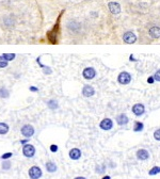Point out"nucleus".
Returning <instances> with one entry per match:
<instances>
[{
    "label": "nucleus",
    "mask_w": 160,
    "mask_h": 179,
    "mask_svg": "<svg viewBox=\"0 0 160 179\" xmlns=\"http://www.w3.org/2000/svg\"><path fill=\"white\" fill-rule=\"evenodd\" d=\"M105 170H106V165H104V164H99L95 168V172L97 174H103L105 173Z\"/></svg>",
    "instance_id": "obj_23"
},
{
    "label": "nucleus",
    "mask_w": 160,
    "mask_h": 179,
    "mask_svg": "<svg viewBox=\"0 0 160 179\" xmlns=\"http://www.w3.org/2000/svg\"><path fill=\"white\" fill-rule=\"evenodd\" d=\"M143 128H144V125H143V123L136 122L135 125H133V131L140 132V131H142V130H143Z\"/></svg>",
    "instance_id": "obj_18"
},
{
    "label": "nucleus",
    "mask_w": 160,
    "mask_h": 179,
    "mask_svg": "<svg viewBox=\"0 0 160 179\" xmlns=\"http://www.w3.org/2000/svg\"><path fill=\"white\" fill-rule=\"evenodd\" d=\"M159 173H160V166H154V168L149 171V174L151 176L157 175V174H159Z\"/></svg>",
    "instance_id": "obj_21"
},
{
    "label": "nucleus",
    "mask_w": 160,
    "mask_h": 179,
    "mask_svg": "<svg viewBox=\"0 0 160 179\" xmlns=\"http://www.w3.org/2000/svg\"><path fill=\"white\" fill-rule=\"evenodd\" d=\"M2 57H3L4 59L7 60V61H9V62H10V61H12V60L15 59L16 55H14V54H3V55H2Z\"/></svg>",
    "instance_id": "obj_24"
},
{
    "label": "nucleus",
    "mask_w": 160,
    "mask_h": 179,
    "mask_svg": "<svg viewBox=\"0 0 160 179\" xmlns=\"http://www.w3.org/2000/svg\"><path fill=\"white\" fill-rule=\"evenodd\" d=\"M10 130V127L7 123H0V134L3 135V134H7Z\"/></svg>",
    "instance_id": "obj_16"
},
{
    "label": "nucleus",
    "mask_w": 160,
    "mask_h": 179,
    "mask_svg": "<svg viewBox=\"0 0 160 179\" xmlns=\"http://www.w3.org/2000/svg\"><path fill=\"white\" fill-rule=\"evenodd\" d=\"M145 112V107L142 103H136L132 107V113L136 116H141L142 114H144Z\"/></svg>",
    "instance_id": "obj_8"
},
{
    "label": "nucleus",
    "mask_w": 160,
    "mask_h": 179,
    "mask_svg": "<svg viewBox=\"0 0 160 179\" xmlns=\"http://www.w3.org/2000/svg\"><path fill=\"white\" fill-rule=\"evenodd\" d=\"M45 168H46V170H47L48 173H55V172L58 170L56 163H53L52 161H48L47 163L45 164Z\"/></svg>",
    "instance_id": "obj_15"
},
{
    "label": "nucleus",
    "mask_w": 160,
    "mask_h": 179,
    "mask_svg": "<svg viewBox=\"0 0 160 179\" xmlns=\"http://www.w3.org/2000/svg\"><path fill=\"white\" fill-rule=\"evenodd\" d=\"M69 158L72 160H79L81 158V151L79 148H73L69 151Z\"/></svg>",
    "instance_id": "obj_12"
},
{
    "label": "nucleus",
    "mask_w": 160,
    "mask_h": 179,
    "mask_svg": "<svg viewBox=\"0 0 160 179\" xmlns=\"http://www.w3.org/2000/svg\"><path fill=\"white\" fill-rule=\"evenodd\" d=\"M47 106L49 107L50 109H52V110H55V109L58 108V103L56 100H49L47 103Z\"/></svg>",
    "instance_id": "obj_25"
},
{
    "label": "nucleus",
    "mask_w": 160,
    "mask_h": 179,
    "mask_svg": "<svg viewBox=\"0 0 160 179\" xmlns=\"http://www.w3.org/2000/svg\"><path fill=\"white\" fill-rule=\"evenodd\" d=\"M99 127H100L103 130H106V131L111 130L113 127L112 120H110V118H104V120L100 122V124H99Z\"/></svg>",
    "instance_id": "obj_7"
},
{
    "label": "nucleus",
    "mask_w": 160,
    "mask_h": 179,
    "mask_svg": "<svg viewBox=\"0 0 160 179\" xmlns=\"http://www.w3.org/2000/svg\"><path fill=\"white\" fill-rule=\"evenodd\" d=\"M11 166H12V163L10 161L4 160L3 162H2L1 168H2V170H3V171H9L10 168H11Z\"/></svg>",
    "instance_id": "obj_20"
},
{
    "label": "nucleus",
    "mask_w": 160,
    "mask_h": 179,
    "mask_svg": "<svg viewBox=\"0 0 160 179\" xmlns=\"http://www.w3.org/2000/svg\"><path fill=\"white\" fill-rule=\"evenodd\" d=\"M58 149H59L58 145H56V144L50 145V151H51V152H57V151H58Z\"/></svg>",
    "instance_id": "obj_28"
},
{
    "label": "nucleus",
    "mask_w": 160,
    "mask_h": 179,
    "mask_svg": "<svg viewBox=\"0 0 160 179\" xmlns=\"http://www.w3.org/2000/svg\"><path fill=\"white\" fill-rule=\"evenodd\" d=\"M67 28L71 31H78L80 28V25L77 21H69V25H67Z\"/></svg>",
    "instance_id": "obj_17"
},
{
    "label": "nucleus",
    "mask_w": 160,
    "mask_h": 179,
    "mask_svg": "<svg viewBox=\"0 0 160 179\" xmlns=\"http://www.w3.org/2000/svg\"><path fill=\"white\" fill-rule=\"evenodd\" d=\"M108 8L110 10L111 13L114 14V15H118V14H120V12H121V6L118 3V2H114V1L109 2Z\"/></svg>",
    "instance_id": "obj_9"
},
{
    "label": "nucleus",
    "mask_w": 160,
    "mask_h": 179,
    "mask_svg": "<svg viewBox=\"0 0 160 179\" xmlns=\"http://www.w3.org/2000/svg\"><path fill=\"white\" fill-rule=\"evenodd\" d=\"M149 33L153 38H160V28L159 27H152L149 29Z\"/></svg>",
    "instance_id": "obj_14"
},
{
    "label": "nucleus",
    "mask_w": 160,
    "mask_h": 179,
    "mask_svg": "<svg viewBox=\"0 0 160 179\" xmlns=\"http://www.w3.org/2000/svg\"><path fill=\"white\" fill-rule=\"evenodd\" d=\"M128 122H129V118L126 114H120L116 116V123L118 125L120 126H124V125H127Z\"/></svg>",
    "instance_id": "obj_13"
},
{
    "label": "nucleus",
    "mask_w": 160,
    "mask_h": 179,
    "mask_svg": "<svg viewBox=\"0 0 160 179\" xmlns=\"http://www.w3.org/2000/svg\"><path fill=\"white\" fill-rule=\"evenodd\" d=\"M9 65V61H7L2 55H0V68H6Z\"/></svg>",
    "instance_id": "obj_22"
},
{
    "label": "nucleus",
    "mask_w": 160,
    "mask_h": 179,
    "mask_svg": "<svg viewBox=\"0 0 160 179\" xmlns=\"http://www.w3.org/2000/svg\"><path fill=\"white\" fill-rule=\"evenodd\" d=\"M23 155L26 158H33L35 155V147L29 143L25 144L23 146Z\"/></svg>",
    "instance_id": "obj_1"
},
{
    "label": "nucleus",
    "mask_w": 160,
    "mask_h": 179,
    "mask_svg": "<svg viewBox=\"0 0 160 179\" xmlns=\"http://www.w3.org/2000/svg\"><path fill=\"white\" fill-rule=\"evenodd\" d=\"M103 179H111L110 176H105V177H103Z\"/></svg>",
    "instance_id": "obj_34"
},
{
    "label": "nucleus",
    "mask_w": 160,
    "mask_h": 179,
    "mask_svg": "<svg viewBox=\"0 0 160 179\" xmlns=\"http://www.w3.org/2000/svg\"><path fill=\"white\" fill-rule=\"evenodd\" d=\"M82 76H83V78L87 79V80H92V79L95 78L96 71L93 67H87V68H84L83 72H82Z\"/></svg>",
    "instance_id": "obj_4"
},
{
    "label": "nucleus",
    "mask_w": 160,
    "mask_h": 179,
    "mask_svg": "<svg viewBox=\"0 0 160 179\" xmlns=\"http://www.w3.org/2000/svg\"><path fill=\"white\" fill-rule=\"evenodd\" d=\"M43 175V172L41 170V168L38 166H31L30 170H29V177L31 179H40Z\"/></svg>",
    "instance_id": "obj_3"
},
{
    "label": "nucleus",
    "mask_w": 160,
    "mask_h": 179,
    "mask_svg": "<svg viewBox=\"0 0 160 179\" xmlns=\"http://www.w3.org/2000/svg\"><path fill=\"white\" fill-rule=\"evenodd\" d=\"M30 90H31V91H32V92H36V91H38V89H36L35 86H31Z\"/></svg>",
    "instance_id": "obj_32"
},
{
    "label": "nucleus",
    "mask_w": 160,
    "mask_h": 179,
    "mask_svg": "<svg viewBox=\"0 0 160 179\" xmlns=\"http://www.w3.org/2000/svg\"><path fill=\"white\" fill-rule=\"evenodd\" d=\"M20 132H21V134H23L24 137L27 138V139H29V138H31L33 134H34L35 130H34V127H33L32 125L27 124V125H24L23 127H21Z\"/></svg>",
    "instance_id": "obj_2"
},
{
    "label": "nucleus",
    "mask_w": 160,
    "mask_h": 179,
    "mask_svg": "<svg viewBox=\"0 0 160 179\" xmlns=\"http://www.w3.org/2000/svg\"><path fill=\"white\" fill-rule=\"evenodd\" d=\"M154 79L156 81H160V69H158L156 72H155V75H154Z\"/></svg>",
    "instance_id": "obj_29"
},
{
    "label": "nucleus",
    "mask_w": 160,
    "mask_h": 179,
    "mask_svg": "<svg viewBox=\"0 0 160 179\" xmlns=\"http://www.w3.org/2000/svg\"><path fill=\"white\" fill-rule=\"evenodd\" d=\"M154 77H149V80H147V82H149V83H153V82H154Z\"/></svg>",
    "instance_id": "obj_30"
},
{
    "label": "nucleus",
    "mask_w": 160,
    "mask_h": 179,
    "mask_svg": "<svg viewBox=\"0 0 160 179\" xmlns=\"http://www.w3.org/2000/svg\"><path fill=\"white\" fill-rule=\"evenodd\" d=\"M28 143V139L27 140H20V144H23V145H25Z\"/></svg>",
    "instance_id": "obj_31"
},
{
    "label": "nucleus",
    "mask_w": 160,
    "mask_h": 179,
    "mask_svg": "<svg viewBox=\"0 0 160 179\" xmlns=\"http://www.w3.org/2000/svg\"><path fill=\"white\" fill-rule=\"evenodd\" d=\"M118 80L121 84H128L130 81H131V76H130L129 72H123L118 75Z\"/></svg>",
    "instance_id": "obj_5"
},
{
    "label": "nucleus",
    "mask_w": 160,
    "mask_h": 179,
    "mask_svg": "<svg viewBox=\"0 0 160 179\" xmlns=\"http://www.w3.org/2000/svg\"><path fill=\"white\" fill-rule=\"evenodd\" d=\"M123 41L125 43H127V44H133L137 41V36L131 31H128V32L124 33V35H123Z\"/></svg>",
    "instance_id": "obj_6"
},
{
    "label": "nucleus",
    "mask_w": 160,
    "mask_h": 179,
    "mask_svg": "<svg viewBox=\"0 0 160 179\" xmlns=\"http://www.w3.org/2000/svg\"><path fill=\"white\" fill-rule=\"evenodd\" d=\"M82 94L84 97H91L95 94V90L91 85H84V88L82 89Z\"/></svg>",
    "instance_id": "obj_11"
},
{
    "label": "nucleus",
    "mask_w": 160,
    "mask_h": 179,
    "mask_svg": "<svg viewBox=\"0 0 160 179\" xmlns=\"http://www.w3.org/2000/svg\"><path fill=\"white\" fill-rule=\"evenodd\" d=\"M10 96V92L4 86L0 88V97L1 98H8Z\"/></svg>",
    "instance_id": "obj_19"
},
{
    "label": "nucleus",
    "mask_w": 160,
    "mask_h": 179,
    "mask_svg": "<svg viewBox=\"0 0 160 179\" xmlns=\"http://www.w3.org/2000/svg\"><path fill=\"white\" fill-rule=\"evenodd\" d=\"M12 156H13V154H12V152H6V154H3L1 156V159H2V160H7V159L11 158Z\"/></svg>",
    "instance_id": "obj_26"
},
{
    "label": "nucleus",
    "mask_w": 160,
    "mask_h": 179,
    "mask_svg": "<svg viewBox=\"0 0 160 179\" xmlns=\"http://www.w3.org/2000/svg\"><path fill=\"white\" fill-rule=\"evenodd\" d=\"M74 179H87V178H84V177H81V176H78V177H76V178H74Z\"/></svg>",
    "instance_id": "obj_33"
},
{
    "label": "nucleus",
    "mask_w": 160,
    "mask_h": 179,
    "mask_svg": "<svg viewBox=\"0 0 160 179\" xmlns=\"http://www.w3.org/2000/svg\"><path fill=\"white\" fill-rule=\"evenodd\" d=\"M137 158L138 160H141V161H145L149 158V152L146 151V149H139L137 151Z\"/></svg>",
    "instance_id": "obj_10"
},
{
    "label": "nucleus",
    "mask_w": 160,
    "mask_h": 179,
    "mask_svg": "<svg viewBox=\"0 0 160 179\" xmlns=\"http://www.w3.org/2000/svg\"><path fill=\"white\" fill-rule=\"evenodd\" d=\"M154 138L156 141H159L160 142V128L159 129H157L156 131L154 132Z\"/></svg>",
    "instance_id": "obj_27"
}]
</instances>
